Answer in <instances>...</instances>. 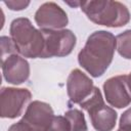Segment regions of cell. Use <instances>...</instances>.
I'll return each mask as SVG.
<instances>
[{"label": "cell", "mask_w": 131, "mask_h": 131, "mask_svg": "<svg viewBox=\"0 0 131 131\" xmlns=\"http://www.w3.org/2000/svg\"><path fill=\"white\" fill-rule=\"evenodd\" d=\"M116 48V37L112 33L95 31L87 38L85 46L79 52L78 61L92 77L98 78L112 63Z\"/></svg>", "instance_id": "6da1fadb"}, {"label": "cell", "mask_w": 131, "mask_h": 131, "mask_svg": "<svg viewBox=\"0 0 131 131\" xmlns=\"http://www.w3.org/2000/svg\"><path fill=\"white\" fill-rule=\"evenodd\" d=\"M79 6L92 23L110 28L123 27L129 23L131 17L127 6L118 1H82Z\"/></svg>", "instance_id": "7a4b0ae2"}, {"label": "cell", "mask_w": 131, "mask_h": 131, "mask_svg": "<svg viewBox=\"0 0 131 131\" xmlns=\"http://www.w3.org/2000/svg\"><path fill=\"white\" fill-rule=\"evenodd\" d=\"M10 38L17 53L24 57H40L44 48V37L27 17H17L10 24Z\"/></svg>", "instance_id": "3957f363"}, {"label": "cell", "mask_w": 131, "mask_h": 131, "mask_svg": "<svg viewBox=\"0 0 131 131\" xmlns=\"http://www.w3.org/2000/svg\"><path fill=\"white\" fill-rule=\"evenodd\" d=\"M80 106L88 113L95 130L112 131L115 128L118 115L114 108L104 103L101 92L97 87H94L92 94L82 101Z\"/></svg>", "instance_id": "277c9868"}, {"label": "cell", "mask_w": 131, "mask_h": 131, "mask_svg": "<svg viewBox=\"0 0 131 131\" xmlns=\"http://www.w3.org/2000/svg\"><path fill=\"white\" fill-rule=\"evenodd\" d=\"M54 118L49 103L34 100L27 106L24 117L12 124L8 131H48Z\"/></svg>", "instance_id": "5b68a950"}, {"label": "cell", "mask_w": 131, "mask_h": 131, "mask_svg": "<svg viewBox=\"0 0 131 131\" xmlns=\"http://www.w3.org/2000/svg\"><path fill=\"white\" fill-rule=\"evenodd\" d=\"M44 48L40 58L62 57L69 55L76 46V36L71 30H41Z\"/></svg>", "instance_id": "8992f818"}, {"label": "cell", "mask_w": 131, "mask_h": 131, "mask_svg": "<svg viewBox=\"0 0 131 131\" xmlns=\"http://www.w3.org/2000/svg\"><path fill=\"white\" fill-rule=\"evenodd\" d=\"M31 98L32 93L26 88L3 87L0 91L1 118L14 119L20 116Z\"/></svg>", "instance_id": "52a82bcc"}, {"label": "cell", "mask_w": 131, "mask_h": 131, "mask_svg": "<svg viewBox=\"0 0 131 131\" xmlns=\"http://www.w3.org/2000/svg\"><path fill=\"white\" fill-rule=\"evenodd\" d=\"M35 21L41 30H61L69 18L66 11L54 2L43 3L35 13Z\"/></svg>", "instance_id": "ba28073f"}, {"label": "cell", "mask_w": 131, "mask_h": 131, "mask_svg": "<svg viewBox=\"0 0 131 131\" xmlns=\"http://www.w3.org/2000/svg\"><path fill=\"white\" fill-rule=\"evenodd\" d=\"M106 101L117 108H123L131 103V92L127 84V75H119L107 79L103 84Z\"/></svg>", "instance_id": "9c48e42d"}, {"label": "cell", "mask_w": 131, "mask_h": 131, "mask_svg": "<svg viewBox=\"0 0 131 131\" xmlns=\"http://www.w3.org/2000/svg\"><path fill=\"white\" fill-rule=\"evenodd\" d=\"M2 74L6 82L19 85L26 82L30 76V64L20 55L13 53L1 58Z\"/></svg>", "instance_id": "30bf717a"}, {"label": "cell", "mask_w": 131, "mask_h": 131, "mask_svg": "<svg viewBox=\"0 0 131 131\" xmlns=\"http://www.w3.org/2000/svg\"><path fill=\"white\" fill-rule=\"evenodd\" d=\"M93 81L79 69H74L67 80V92L74 103H81L87 99L94 89Z\"/></svg>", "instance_id": "8fae6325"}, {"label": "cell", "mask_w": 131, "mask_h": 131, "mask_svg": "<svg viewBox=\"0 0 131 131\" xmlns=\"http://www.w3.org/2000/svg\"><path fill=\"white\" fill-rule=\"evenodd\" d=\"M117 50L121 56L131 59V30H126L116 37Z\"/></svg>", "instance_id": "7c38bea8"}, {"label": "cell", "mask_w": 131, "mask_h": 131, "mask_svg": "<svg viewBox=\"0 0 131 131\" xmlns=\"http://www.w3.org/2000/svg\"><path fill=\"white\" fill-rule=\"evenodd\" d=\"M64 117L70 121L72 131H87V124L86 120L84 117V114L77 110V108H72L66 112Z\"/></svg>", "instance_id": "4fadbf2b"}, {"label": "cell", "mask_w": 131, "mask_h": 131, "mask_svg": "<svg viewBox=\"0 0 131 131\" xmlns=\"http://www.w3.org/2000/svg\"><path fill=\"white\" fill-rule=\"evenodd\" d=\"M48 131H72L71 123L63 116H54Z\"/></svg>", "instance_id": "5bb4252c"}, {"label": "cell", "mask_w": 131, "mask_h": 131, "mask_svg": "<svg viewBox=\"0 0 131 131\" xmlns=\"http://www.w3.org/2000/svg\"><path fill=\"white\" fill-rule=\"evenodd\" d=\"M16 52H17L16 48H15L14 43L11 40V38L2 36L1 37V58L5 57L9 54L16 53Z\"/></svg>", "instance_id": "9a60e30c"}, {"label": "cell", "mask_w": 131, "mask_h": 131, "mask_svg": "<svg viewBox=\"0 0 131 131\" xmlns=\"http://www.w3.org/2000/svg\"><path fill=\"white\" fill-rule=\"evenodd\" d=\"M119 128L131 129V107L122 114L119 122Z\"/></svg>", "instance_id": "2e32d148"}, {"label": "cell", "mask_w": 131, "mask_h": 131, "mask_svg": "<svg viewBox=\"0 0 131 131\" xmlns=\"http://www.w3.org/2000/svg\"><path fill=\"white\" fill-rule=\"evenodd\" d=\"M4 4L7 5L8 8L11 10H23L27 8L30 2L29 1H5Z\"/></svg>", "instance_id": "e0dca14e"}, {"label": "cell", "mask_w": 131, "mask_h": 131, "mask_svg": "<svg viewBox=\"0 0 131 131\" xmlns=\"http://www.w3.org/2000/svg\"><path fill=\"white\" fill-rule=\"evenodd\" d=\"M117 131H131V129H126V128H119Z\"/></svg>", "instance_id": "ac0fdd59"}, {"label": "cell", "mask_w": 131, "mask_h": 131, "mask_svg": "<svg viewBox=\"0 0 131 131\" xmlns=\"http://www.w3.org/2000/svg\"><path fill=\"white\" fill-rule=\"evenodd\" d=\"M130 74H131V73H130Z\"/></svg>", "instance_id": "d6986e66"}]
</instances>
